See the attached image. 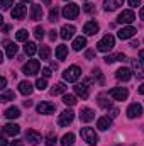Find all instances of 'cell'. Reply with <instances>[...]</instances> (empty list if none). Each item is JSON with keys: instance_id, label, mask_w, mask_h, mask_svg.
<instances>
[{"instance_id": "91938a15", "label": "cell", "mask_w": 144, "mask_h": 146, "mask_svg": "<svg viewBox=\"0 0 144 146\" xmlns=\"http://www.w3.org/2000/svg\"><path fill=\"white\" fill-rule=\"evenodd\" d=\"M20 2H24V3H26V2H31V0H20Z\"/></svg>"}, {"instance_id": "836d02e7", "label": "cell", "mask_w": 144, "mask_h": 146, "mask_svg": "<svg viewBox=\"0 0 144 146\" xmlns=\"http://www.w3.org/2000/svg\"><path fill=\"white\" fill-rule=\"evenodd\" d=\"M24 51H26V54H29V56L36 54V51H37L36 42H26V46H24Z\"/></svg>"}, {"instance_id": "8d00e7d4", "label": "cell", "mask_w": 144, "mask_h": 146, "mask_svg": "<svg viewBox=\"0 0 144 146\" xmlns=\"http://www.w3.org/2000/svg\"><path fill=\"white\" fill-rule=\"evenodd\" d=\"M63 102H65L66 106H75V104H76V97L71 95V94H66V95L63 97Z\"/></svg>"}, {"instance_id": "9f6ffc18", "label": "cell", "mask_w": 144, "mask_h": 146, "mask_svg": "<svg viewBox=\"0 0 144 146\" xmlns=\"http://www.w3.org/2000/svg\"><path fill=\"white\" fill-rule=\"evenodd\" d=\"M9 31H10V27H9V26H3V33H5V34H7V33H9Z\"/></svg>"}, {"instance_id": "f546056e", "label": "cell", "mask_w": 144, "mask_h": 146, "mask_svg": "<svg viewBox=\"0 0 144 146\" xmlns=\"http://www.w3.org/2000/svg\"><path fill=\"white\" fill-rule=\"evenodd\" d=\"M73 145H75V134L68 133L61 138V146H73Z\"/></svg>"}, {"instance_id": "44dd1931", "label": "cell", "mask_w": 144, "mask_h": 146, "mask_svg": "<svg viewBox=\"0 0 144 146\" xmlns=\"http://www.w3.org/2000/svg\"><path fill=\"white\" fill-rule=\"evenodd\" d=\"M124 60H126V54H124V53H117V54H108V56H105V58H104V61H105L107 65L114 63V61H124Z\"/></svg>"}, {"instance_id": "30bf717a", "label": "cell", "mask_w": 144, "mask_h": 146, "mask_svg": "<svg viewBox=\"0 0 144 146\" xmlns=\"http://www.w3.org/2000/svg\"><path fill=\"white\" fill-rule=\"evenodd\" d=\"M141 114H143V107H141V104H137V102H134V104H131V106L127 107V117H129V119L139 117Z\"/></svg>"}, {"instance_id": "e0dca14e", "label": "cell", "mask_w": 144, "mask_h": 146, "mask_svg": "<svg viewBox=\"0 0 144 146\" xmlns=\"http://www.w3.org/2000/svg\"><path fill=\"white\" fill-rule=\"evenodd\" d=\"M115 76H117L119 80H122V82H129L131 76H132V72H131L129 68H119V70L115 72Z\"/></svg>"}, {"instance_id": "6da1fadb", "label": "cell", "mask_w": 144, "mask_h": 146, "mask_svg": "<svg viewBox=\"0 0 144 146\" xmlns=\"http://www.w3.org/2000/svg\"><path fill=\"white\" fill-rule=\"evenodd\" d=\"M80 134H81V138L88 143V145L95 146L98 143V136L95 134V131L92 129V127H81V131H80Z\"/></svg>"}, {"instance_id": "4316f807", "label": "cell", "mask_w": 144, "mask_h": 146, "mask_svg": "<svg viewBox=\"0 0 144 146\" xmlns=\"http://www.w3.org/2000/svg\"><path fill=\"white\" fill-rule=\"evenodd\" d=\"M85 46H87V39L83 36L76 37V39L73 41V49H75V51H80V49H83Z\"/></svg>"}, {"instance_id": "7402d4cb", "label": "cell", "mask_w": 144, "mask_h": 146, "mask_svg": "<svg viewBox=\"0 0 144 146\" xmlns=\"http://www.w3.org/2000/svg\"><path fill=\"white\" fill-rule=\"evenodd\" d=\"M26 15V7L24 5H15L12 9V19H22Z\"/></svg>"}, {"instance_id": "ac0fdd59", "label": "cell", "mask_w": 144, "mask_h": 146, "mask_svg": "<svg viewBox=\"0 0 144 146\" xmlns=\"http://www.w3.org/2000/svg\"><path fill=\"white\" fill-rule=\"evenodd\" d=\"M132 70L137 78H144V65L139 60H132Z\"/></svg>"}, {"instance_id": "f5cc1de1", "label": "cell", "mask_w": 144, "mask_h": 146, "mask_svg": "<svg viewBox=\"0 0 144 146\" xmlns=\"http://www.w3.org/2000/svg\"><path fill=\"white\" fill-rule=\"evenodd\" d=\"M24 106H26V107H31V106H32V102H31V100H24Z\"/></svg>"}, {"instance_id": "94428289", "label": "cell", "mask_w": 144, "mask_h": 146, "mask_svg": "<svg viewBox=\"0 0 144 146\" xmlns=\"http://www.w3.org/2000/svg\"><path fill=\"white\" fill-rule=\"evenodd\" d=\"M65 2H68V0H65Z\"/></svg>"}, {"instance_id": "1f68e13d", "label": "cell", "mask_w": 144, "mask_h": 146, "mask_svg": "<svg viewBox=\"0 0 144 146\" xmlns=\"http://www.w3.org/2000/svg\"><path fill=\"white\" fill-rule=\"evenodd\" d=\"M5 53H7L9 58H14V54L17 53V44H14V42H7V46H5Z\"/></svg>"}, {"instance_id": "7bdbcfd3", "label": "cell", "mask_w": 144, "mask_h": 146, "mask_svg": "<svg viewBox=\"0 0 144 146\" xmlns=\"http://www.w3.org/2000/svg\"><path fill=\"white\" fill-rule=\"evenodd\" d=\"M83 10H85V12H88V14H92V12L95 10V7H93V3H85Z\"/></svg>"}, {"instance_id": "680465c9", "label": "cell", "mask_w": 144, "mask_h": 146, "mask_svg": "<svg viewBox=\"0 0 144 146\" xmlns=\"http://www.w3.org/2000/svg\"><path fill=\"white\" fill-rule=\"evenodd\" d=\"M139 56H141V60L144 61V49H143V51H139Z\"/></svg>"}, {"instance_id": "db71d44e", "label": "cell", "mask_w": 144, "mask_h": 146, "mask_svg": "<svg viewBox=\"0 0 144 146\" xmlns=\"http://www.w3.org/2000/svg\"><path fill=\"white\" fill-rule=\"evenodd\" d=\"M139 94H141V95H144V83L139 87Z\"/></svg>"}, {"instance_id": "f35d334b", "label": "cell", "mask_w": 144, "mask_h": 146, "mask_svg": "<svg viewBox=\"0 0 144 146\" xmlns=\"http://www.w3.org/2000/svg\"><path fill=\"white\" fill-rule=\"evenodd\" d=\"M58 14H59V10H58L56 7L51 9V10H49V21H51V22H56V21H58Z\"/></svg>"}, {"instance_id": "8992f818", "label": "cell", "mask_w": 144, "mask_h": 146, "mask_svg": "<svg viewBox=\"0 0 144 146\" xmlns=\"http://www.w3.org/2000/svg\"><path fill=\"white\" fill-rule=\"evenodd\" d=\"M73 119H75V112L73 110H63L61 114H59V117H58V124L59 126H68V124H71Z\"/></svg>"}, {"instance_id": "484cf974", "label": "cell", "mask_w": 144, "mask_h": 146, "mask_svg": "<svg viewBox=\"0 0 144 146\" xmlns=\"http://www.w3.org/2000/svg\"><path fill=\"white\" fill-rule=\"evenodd\" d=\"M7 119H17L19 115H20V110L19 107H9V109L5 110V114H3Z\"/></svg>"}, {"instance_id": "f907efd6", "label": "cell", "mask_w": 144, "mask_h": 146, "mask_svg": "<svg viewBox=\"0 0 144 146\" xmlns=\"http://www.w3.org/2000/svg\"><path fill=\"white\" fill-rule=\"evenodd\" d=\"M12 146H24V143H22V141H17V139H15V141H12Z\"/></svg>"}, {"instance_id": "d6986e66", "label": "cell", "mask_w": 144, "mask_h": 146, "mask_svg": "<svg viewBox=\"0 0 144 146\" xmlns=\"http://www.w3.org/2000/svg\"><path fill=\"white\" fill-rule=\"evenodd\" d=\"M134 34H136V29L131 27V26H127V27H122L117 36L120 37V39H129V37H132Z\"/></svg>"}, {"instance_id": "c3c4849f", "label": "cell", "mask_w": 144, "mask_h": 146, "mask_svg": "<svg viewBox=\"0 0 144 146\" xmlns=\"http://www.w3.org/2000/svg\"><path fill=\"white\" fill-rule=\"evenodd\" d=\"M93 56H95V51H92V49H90V51H87V58H88V60H92Z\"/></svg>"}, {"instance_id": "4fadbf2b", "label": "cell", "mask_w": 144, "mask_h": 146, "mask_svg": "<svg viewBox=\"0 0 144 146\" xmlns=\"http://www.w3.org/2000/svg\"><path fill=\"white\" fill-rule=\"evenodd\" d=\"M19 131H20V127H19L17 124H14V122L3 126V134H7V136H17Z\"/></svg>"}, {"instance_id": "11a10c76", "label": "cell", "mask_w": 144, "mask_h": 146, "mask_svg": "<svg viewBox=\"0 0 144 146\" xmlns=\"http://www.w3.org/2000/svg\"><path fill=\"white\" fill-rule=\"evenodd\" d=\"M139 17H141V19H143V21H144V7H143V9H141V12H139Z\"/></svg>"}, {"instance_id": "5b68a950", "label": "cell", "mask_w": 144, "mask_h": 146, "mask_svg": "<svg viewBox=\"0 0 144 146\" xmlns=\"http://www.w3.org/2000/svg\"><path fill=\"white\" fill-rule=\"evenodd\" d=\"M108 95H110L114 100H126L127 95H129V92H127V88H124V87H115V88H112V90L108 92Z\"/></svg>"}, {"instance_id": "bcb514c9", "label": "cell", "mask_w": 144, "mask_h": 146, "mask_svg": "<svg viewBox=\"0 0 144 146\" xmlns=\"http://www.w3.org/2000/svg\"><path fill=\"white\" fill-rule=\"evenodd\" d=\"M127 2H129L131 7H137V5H141V0H127Z\"/></svg>"}, {"instance_id": "816d5d0a", "label": "cell", "mask_w": 144, "mask_h": 146, "mask_svg": "<svg viewBox=\"0 0 144 146\" xmlns=\"http://www.w3.org/2000/svg\"><path fill=\"white\" fill-rule=\"evenodd\" d=\"M0 85H2V88H5V85H7V78H2V80H0Z\"/></svg>"}, {"instance_id": "8fae6325", "label": "cell", "mask_w": 144, "mask_h": 146, "mask_svg": "<svg viewBox=\"0 0 144 146\" xmlns=\"http://www.w3.org/2000/svg\"><path fill=\"white\" fill-rule=\"evenodd\" d=\"M54 110H56V106L51 104V102H41L37 106V112L39 114H53Z\"/></svg>"}, {"instance_id": "52a82bcc", "label": "cell", "mask_w": 144, "mask_h": 146, "mask_svg": "<svg viewBox=\"0 0 144 146\" xmlns=\"http://www.w3.org/2000/svg\"><path fill=\"white\" fill-rule=\"evenodd\" d=\"M78 14H80V7H78L76 3H68V5L63 9L65 19H75V17H78Z\"/></svg>"}, {"instance_id": "7c38bea8", "label": "cell", "mask_w": 144, "mask_h": 146, "mask_svg": "<svg viewBox=\"0 0 144 146\" xmlns=\"http://www.w3.org/2000/svg\"><path fill=\"white\" fill-rule=\"evenodd\" d=\"M83 33H85L87 36H93V34H97V33H98V24H97L95 21L87 22V24L83 26Z\"/></svg>"}, {"instance_id": "6f0895ef", "label": "cell", "mask_w": 144, "mask_h": 146, "mask_svg": "<svg viewBox=\"0 0 144 146\" xmlns=\"http://www.w3.org/2000/svg\"><path fill=\"white\" fill-rule=\"evenodd\" d=\"M0 146H7V141L5 139H0Z\"/></svg>"}, {"instance_id": "ee69618b", "label": "cell", "mask_w": 144, "mask_h": 146, "mask_svg": "<svg viewBox=\"0 0 144 146\" xmlns=\"http://www.w3.org/2000/svg\"><path fill=\"white\" fill-rule=\"evenodd\" d=\"M93 76H95V78H98V82H102V72H100L98 68H95V70H93Z\"/></svg>"}, {"instance_id": "7a4b0ae2", "label": "cell", "mask_w": 144, "mask_h": 146, "mask_svg": "<svg viewBox=\"0 0 144 146\" xmlns=\"http://www.w3.org/2000/svg\"><path fill=\"white\" fill-rule=\"evenodd\" d=\"M90 80L88 78H85L81 83H78V85H75V92H76V95H80L81 99H88V95H90Z\"/></svg>"}, {"instance_id": "5bb4252c", "label": "cell", "mask_w": 144, "mask_h": 146, "mask_svg": "<svg viewBox=\"0 0 144 146\" xmlns=\"http://www.w3.org/2000/svg\"><path fill=\"white\" fill-rule=\"evenodd\" d=\"M80 119H81L83 122H90V121L95 119V112L92 109H88V107H83L81 112H80Z\"/></svg>"}, {"instance_id": "b9f144b4", "label": "cell", "mask_w": 144, "mask_h": 146, "mask_svg": "<svg viewBox=\"0 0 144 146\" xmlns=\"http://www.w3.org/2000/svg\"><path fill=\"white\" fill-rule=\"evenodd\" d=\"M34 36H36L37 39H42V37H44V29H42V27H36V29H34Z\"/></svg>"}, {"instance_id": "f1b7e54d", "label": "cell", "mask_w": 144, "mask_h": 146, "mask_svg": "<svg viewBox=\"0 0 144 146\" xmlns=\"http://www.w3.org/2000/svg\"><path fill=\"white\" fill-rule=\"evenodd\" d=\"M10 100H15V94H14L12 90H5V92H2V95H0V102H10Z\"/></svg>"}, {"instance_id": "9c48e42d", "label": "cell", "mask_w": 144, "mask_h": 146, "mask_svg": "<svg viewBox=\"0 0 144 146\" xmlns=\"http://www.w3.org/2000/svg\"><path fill=\"white\" fill-rule=\"evenodd\" d=\"M134 19H136V15H134L132 10H122L120 15L117 17V21L120 24H131V22H134Z\"/></svg>"}, {"instance_id": "2e32d148", "label": "cell", "mask_w": 144, "mask_h": 146, "mask_svg": "<svg viewBox=\"0 0 144 146\" xmlns=\"http://www.w3.org/2000/svg\"><path fill=\"white\" fill-rule=\"evenodd\" d=\"M75 31H76V29H75V26H68V24H66V26H63V27H61L59 36L63 37V39H71V37L75 36Z\"/></svg>"}, {"instance_id": "d6a6232c", "label": "cell", "mask_w": 144, "mask_h": 146, "mask_svg": "<svg viewBox=\"0 0 144 146\" xmlns=\"http://www.w3.org/2000/svg\"><path fill=\"white\" fill-rule=\"evenodd\" d=\"M65 92H66V87H65L63 83H56V85L51 88L49 94H51V95H59V94H65Z\"/></svg>"}, {"instance_id": "83f0119b", "label": "cell", "mask_w": 144, "mask_h": 146, "mask_svg": "<svg viewBox=\"0 0 144 146\" xmlns=\"http://www.w3.org/2000/svg\"><path fill=\"white\" fill-rule=\"evenodd\" d=\"M66 54H68V48H66L65 44H61V46L56 48V58H58L59 61H63V60L66 58Z\"/></svg>"}, {"instance_id": "f6af8a7d", "label": "cell", "mask_w": 144, "mask_h": 146, "mask_svg": "<svg viewBox=\"0 0 144 146\" xmlns=\"http://www.w3.org/2000/svg\"><path fill=\"white\" fill-rule=\"evenodd\" d=\"M42 76H44V78L51 76V68H42Z\"/></svg>"}, {"instance_id": "7dc6e473", "label": "cell", "mask_w": 144, "mask_h": 146, "mask_svg": "<svg viewBox=\"0 0 144 146\" xmlns=\"http://www.w3.org/2000/svg\"><path fill=\"white\" fill-rule=\"evenodd\" d=\"M56 37H58V33H56L54 29H53V31H49V39H51V41H54Z\"/></svg>"}, {"instance_id": "603a6c76", "label": "cell", "mask_w": 144, "mask_h": 146, "mask_svg": "<svg viewBox=\"0 0 144 146\" xmlns=\"http://www.w3.org/2000/svg\"><path fill=\"white\" fill-rule=\"evenodd\" d=\"M41 17H42V7L37 5V3L32 5V7H31V19H32V21H39Z\"/></svg>"}, {"instance_id": "ba28073f", "label": "cell", "mask_w": 144, "mask_h": 146, "mask_svg": "<svg viewBox=\"0 0 144 146\" xmlns=\"http://www.w3.org/2000/svg\"><path fill=\"white\" fill-rule=\"evenodd\" d=\"M22 72H24V75H29V76L36 75V73L39 72V61H37V60H29V61L24 65Z\"/></svg>"}, {"instance_id": "ffe728a7", "label": "cell", "mask_w": 144, "mask_h": 146, "mask_svg": "<svg viewBox=\"0 0 144 146\" xmlns=\"http://www.w3.org/2000/svg\"><path fill=\"white\" fill-rule=\"evenodd\" d=\"M122 3H124V0H105V2H104V7H105V10L112 12V10L119 9Z\"/></svg>"}, {"instance_id": "d4e9b609", "label": "cell", "mask_w": 144, "mask_h": 146, "mask_svg": "<svg viewBox=\"0 0 144 146\" xmlns=\"http://www.w3.org/2000/svg\"><path fill=\"white\" fill-rule=\"evenodd\" d=\"M110 124H112V119L110 117H100L98 121H97V127L100 129V131H105L110 127Z\"/></svg>"}, {"instance_id": "74e56055", "label": "cell", "mask_w": 144, "mask_h": 146, "mask_svg": "<svg viewBox=\"0 0 144 146\" xmlns=\"http://www.w3.org/2000/svg\"><path fill=\"white\" fill-rule=\"evenodd\" d=\"M56 141H58V139H56V134H54V133H49V134L46 136V146H54Z\"/></svg>"}, {"instance_id": "d590c367", "label": "cell", "mask_w": 144, "mask_h": 146, "mask_svg": "<svg viewBox=\"0 0 144 146\" xmlns=\"http://www.w3.org/2000/svg\"><path fill=\"white\" fill-rule=\"evenodd\" d=\"M27 37H29V33L26 29H19L17 34H15V39L17 41H27Z\"/></svg>"}, {"instance_id": "3957f363", "label": "cell", "mask_w": 144, "mask_h": 146, "mask_svg": "<svg viewBox=\"0 0 144 146\" xmlns=\"http://www.w3.org/2000/svg\"><path fill=\"white\" fill-rule=\"evenodd\" d=\"M114 44H115V39H114V36L107 34V36H104L102 39H100V42L97 44V48H98V51L107 53V51H110V49L114 48Z\"/></svg>"}, {"instance_id": "cb8c5ba5", "label": "cell", "mask_w": 144, "mask_h": 146, "mask_svg": "<svg viewBox=\"0 0 144 146\" xmlns=\"http://www.w3.org/2000/svg\"><path fill=\"white\" fill-rule=\"evenodd\" d=\"M19 92H20L22 95H31V94H32V85H31L29 82H20V83H19Z\"/></svg>"}, {"instance_id": "277c9868", "label": "cell", "mask_w": 144, "mask_h": 146, "mask_svg": "<svg viewBox=\"0 0 144 146\" xmlns=\"http://www.w3.org/2000/svg\"><path fill=\"white\" fill-rule=\"evenodd\" d=\"M80 75H81V70L73 65V66L66 68V70L63 72V78H65L66 82H76V80L80 78Z\"/></svg>"}, {"instance_id": "681fc988", "label": "cell", "mask_w": 144, "mask_h": 146, "mask_svg": "<svg viewBox=\"0 0 144 146\" xmlns=\"http://www.w3.org/2000/svg\"><path fill=\"white\" fill-rule=\"evenodd\" d=\"M119 115V109H112V114H110V117H117Z\"/></svg>"}, {"instance_id": "e575fe53", "label": "cell", "mask_w": 144, "mask_h": 146, "mask_svg": "<svg viewBox=\"0 0 144 146\" xmlns=\"http://www.w3.org/2000/svg\"><path fill=\"white\" fill-rule=\"evenodd\" d=\"M49 54H51V49H49L48 46H41V49H39L41 60H49Z\"/></svg>"}, {"instance_id": "9a60e30c", "label": "cell", "mask_w": 144, "mask_h": 146, "mask_svg": "<svg viewBox=\"0 0 144 146\" xmlns=\"http://www.w3.org/2000/svg\"><path fill=\"white\" fill-rule=\"evenodd\" d=\"M26 139H27L31 145H39V143H41V134L36 133L34 129H29V131L26 133Z\"/></svg>"}, {"instance_id": "4dcf8cb0", "label": "cell", "mask_w": 144, "mask_h": 146, "mask_svg": "<svg viewBox=\"0 0 144 146\" xmlns=\"http://www.w3.org/2000/svg\"><path fill=\"white\" fill-rule=\"evenodd\" d=\"M98 106L104 107V109H108V107L112 106V102L108 100V95H105V94H100V95H98Z\"/></svg>"}, {"instance_id": "ab89813d", "label": "cell", "mask_w": 144, "mask_h": 146, "mask_svg": "<svg viewBox=\"0 0 144 146\" xmlns=\"http://www.w3.org/2000/svg\"><path fill=\"white\" fill-rule=\"evenodd\" d=\"M36 87L39 88V90H44L46 87H48V82H46V78H39L36 82Z\"/></svg>"}, {"instance_id": "60d3db41", "label": "cell", "mask_w": 144, "mask_h": 146, "mask_svg": "<svg viewBox=\"0 0 144 146\" xmlns=\"http://www.w3.org/2000/svg\"><path fill=\"white\" fill-rule=\"evenodd\" d=\"M0 5H2L3 10H7V9H10L14 5V0H0Z\"/></svg>"}]
</instances>
